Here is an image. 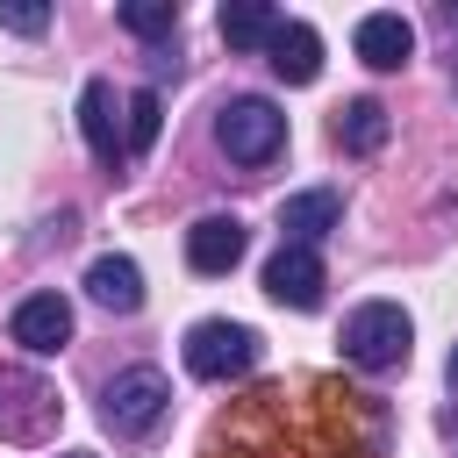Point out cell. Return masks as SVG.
Returning a JSON list of instances; mask_svg holds the SVG:
<instances>
[{"label":"cell","instance_id":"6da1fadb","mask_svg":"<svg viewBox=\"0 0 458 458\" xmlns=\"http://www.w3.org/2000/svg\"><path fill=\"white\" fill-rule=\"evenodd\" d=\"M200 458H394L386 408L344 379H265L215 415Z\"/></svg>","mask_w":458,"mask_h":458},{"label":"cell","instance_id":"7a4b0ae2","mask_svg":"<svg viewBox=\"0 0 458 458\" xmlns=\"http://www.w3.org/2000/svg\"><path fill=\"white\" fill-rule=\"evenodd\" d=\"M172 415V379L157 365H122L107 386H100V429L114 444H150Z\"/></svg>","mask_w":458,"mask_h":458},{"label":"cell","instance_id":"3957f363","mask_svg":"<svg viewBox=\"0 0 458 458\" xmlns=\"http://www.w3.org/2000/svg\"><path fill=\"white\" fill-rule=\"evenodd\" d=\"M344 365H358V372H394V365H408V351H415V322H408V308L401 301H365V308H351L344 315Z\"/></svg>","mask_w":458,"mask_h":458},{"label":"cell","instance_id":"277c9868","mask_svg":"<svg viewBox=\"0 0 458 458\" xmlns=\"http://www.w3.org/2000/svg\"><path fill=\"white\" fill-rule=\"evenodd\" d=\"M215 143L229 165H272L286 150V114L265 100V93H236L215 107Z\"/></svg>","mask_w":458,"mask_h":458},{"label":"cell","instance_id":"5b68a950","mask_svg":"<svg viewBox=\"0 0 458 458\" xmlns=\"http://www.w3.org/2000/svg\"><path fill=\"white\" fill-rule=\"evenodd\" d=\"M250 365H258V329H250V322L208 315V322L186 329V372H193V379H236V372H250Z\"/></svg>","mask_w":458,"mask_h":458},{"label":"cell","instance_id":"8992f818","mask_svg":"<svg viewBox=\"0 0 458 458\" xmlns=\"http://www.w3.org/2000/svg\"><path fill=\"white\" fill-rule=\"evenodd\" d=\"M57 415V386H43L36 372H0V444H43Z\"/></svg>","mask_w":458,"mask_h":458},{"label":"cell","instance_id":"52a82bcc","mask_svg":"<svg viewBox=\"0 0 458 458\" xmlns=\"http://www.w3.org/2000/svg\"><path fill=\"white\" fill-rule=\"evenodd\" d=\"M7 336L29 351V358H57L64 344H72V301L57 293V286H43V293H29L14 315H7Z\"/></svg>","mask_w":458,"mask_h":458},{"label":"cell","instance_id":"ba28073f","mask_svg":"<svg viewBox=\"0 0 458 458\" xmlns=\"http://www.w3.org/2000/svg\"><path fill=\"white\" fill-rule=\"evenodd\" d=\"M322 286H329V272H322V258L308 250V243H279L272 258H265V293L279 301V308H322Z\"/></svg>","mask_w":458,"mask_h":458},{"label":"cell","instance_id":"9c48e42d","mask_svg":"<svg viewBox=\"0 0 458 458\" xmlns=\"http://www.w3.org/2000/svg\"><path fill=\"white\" fill-rule=\"evenodd\" d=\"M250 250V229L236 222V215H200L193 229H186V265L200 272V279H222V272H236V258Z\"/></svg>","mask_w":458,"mask_h":458},{"label":"cell","instance_id":"30bf717a","mask_svg":"<svg viewBox=\"0 0 458 458\" xmlns=\"http://www.w3.org/2000/svg\"><path fill=\"white\" fill-rule=\"evenodd\" d=\"M79 129H86V150H93L100 172H122V165H129V143H122V129H114V86H107V79H86V86H79Z\"/></svg>","mask_w":458,"mask_h":458},{"label":"cell","instance_id":"8fae6325","mask_svg":"<svg viewBox=\"0 0 458 458\" xmlns=\"http://www.w3.org/2000/svg\"><path fill=\"white\" fill-rule=\"evenodd\" d=\"M336 222H344V193H336V186H308V193H286V200H279L286 243H308V250H315Z\"/></svg>","mask_w":458,"mask_h":458},{"label":"cell","instance_id":"7c38bea8","mask_svg":"<svg viewBox=\"0 0 458 458\" xmlns=\"http://www.w3.org/2000/svg\"><path fill=\"white\" fill-rule=\"evenodd\" d=\"M351 43H358V57H365L372 72H401V64L415 57V29H408L401 14H386V7H379V14H365Z\"/></svg>","mask_w":458,"mask_h":458},{"label":"cell","instance_id":"4fadbf2b","mask_svg":"<svg viewBox=\"0 0 458 458\" xmlns=\"http://www.w3.org/2000/svg\"><path fill=\"white\" fill-rule=\"evenodd\" d=\"M265 57H272V79L315 86V72H322V36H315L308 21H279V36L265 43Z\"/></svg>","mask_w":458,"mask_h":458},{"label":"cell","instance_id":"5bb4252c","mask_svg":"<svg viewBox=\"0 0 458 458\" xmlns=\"http://www.w3.org/2000/svg\"><path fill=\"white\" fill-rule=\"evenodd\" d=\"M86 293H93L107 315H136V308H143V272H136V258H122V250L93 258V265H86Z\"/></svg>","mask_w":458,"mask_h":458},{"label":"cell","instance_id":"9a60e30c","mask_svg":"<svg viewBox=\"0 0 458 458\" xmlns=\"http://www.w3.org/2000/svg\"><path fill=\"white\" fill-rule=\"evenodd\" d=\"M279 21H286V14H279V7H265V0H229L215 29H222V43H229V50H265V43L279 36Z\"/></svg>","mask_w":458,"mask_h":458},{"label":"cell","instance_id":"2e32d148","mask_svg":"<svg viewBox=\"0 0 458 458\" xmlns=\"http://www.w3.org/2000/svg\"><path fill=\"white\" fill-rule=\"evenodd\" d=\"M386 129H394V122H386V107H379L372 93L336 107V150H351V157H372V150L386 143Z\"/></svg>","mask_w":458,"mask_h":458},{"label":"cell","instance_id":"e0dca14e","mask_svg":"<svg viewBox=\"0 0 458 458\" xmlns=\"http://www.w3.org/2000/svg\"><path fill=\"white\" fill-rule=\"evenodd\" d=\"M122 29L143 36V43H165V36L179 29V0H129V7H122Z\"/></svg>","mask_w":458,"mask_h":458},{"label":"cell","instance_id":"ac0fdd59","mask_svg":"<svg viewBox=\"0 0 458 458\" xmlns=\"http://www.w3.org/2000/svg\"><path fill=\"white\" fill-rule=\"evenodd\" d=\"M157 129H165V100H157V86H136L129 93V157H143L157 143Z\"/></svg>","mask_w":458,"mask_h":458},{"label":"cell","instance_id":"d6986e66","mask_svg":"<svg viewBox=\"0 0 458 458\" xmlns=\"http://www.w3.org/2000/svg\"><path fill=\"white\" fill-rule=\"evenodd\" d=\"M0 29H14V36H43V29H50V7H0Z\"/></svg>","mask_w":458,"mask_h":458},{"label":"cell","instance_id":"ffe728a7","mask_svg":"<svg viewBox=\"0 0 458 458\" xmlns=\"http://www.w3.org/2000/svg\"><path fill=\"white\" fill-rule=\"evenodd\" d=\"M444 379H451V401H458V344H451V365H444Z\"/></svg>","mask_w":458,"mask_h":458}]
</instances>
